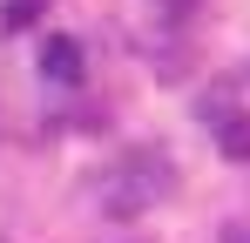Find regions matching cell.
<instances>
[{
	"instance_id": "6da1fadb",
	"label": "cell",
	"mask_w": 250,
	"mask_h": 243,
	"mask_svg": "<svg viewBox=\"0 0 250 243\" xmlns=\"http://www.w3.org/2000/svg\"><path fill=\"white\" fill-rule=\"evenodd\" d=\"M156 196H169V156L163 149H128L108 176H102V216H142Z\"/></svg>"
},
{
	"instance_id": "7a4b0ae2",
	"label": "cell",
	"mask_w": 250,
	"mask_h": 243,
	"mask_svg": "<svg viewBox=\"0 0 250 243\" xmlns=\"http://www.w3.org/2000/svg\"><path fill=\"white\" fill-rule=\"evenodd\" d=\"M196 122H203V135H209L230 162H250V108H244V101H230V95H203V101H196Z\"/></svg>"
},
{
	"instance_id": "3957f363",
	"label": "cell",
	"mask_w": 250,
	"mask_h": 243,
	"mask_svg": "<svg viewBox=\"0 0 250 243\" xmlns=\"http://www.w3.org/2000/svg\"><path fill=\"white\" fill-rule=\"evenodd\" d=\"M41 75L61 81V88H75V81H82V40L75 34H47L41 40Z\"/></svg>"
},
{
	"instance_id": "277c9868",
	"label": "cell",
	"mask_w": 250,
	"mask_h": 243,
	"mask_svg": "<svg viewBox=\"0 0 250 243\" xmlns=\"http://www.w3.org/2000/svg\"><path fill=\"white\" fill-rule=\"evenodd\" d=\"M41 14H47V0H0V20H7L14 34H21V27H34Z\"/></svg>"
},
{
	"instance_id": "5b68a950",
	"label": "cell",
	"mask_w": 250,
	"mask_h": 243,
	"mask_svg": "<svg viewBox=\"0 0 250 243\" xmlns=\"http://www.w3.org/2000/svg\"><path fill=\"white\" fill-rule=\"evenodd\" d=\"M223 243H250V230H230V237H223Z\"/></svg>"
}]
</instances>
